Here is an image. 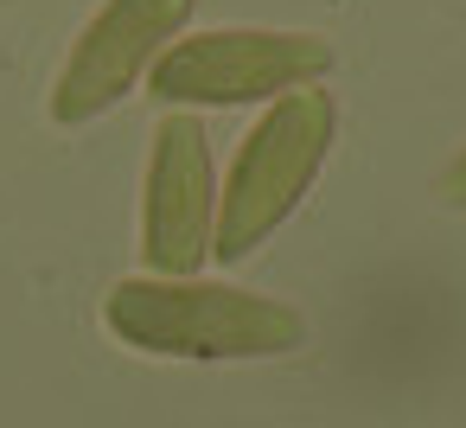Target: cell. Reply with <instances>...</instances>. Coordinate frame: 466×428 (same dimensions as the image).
Returning <instances> with one entry per match:
<instances>
[{
    "instance_id": "4",
    "label": "cell",
    "mask_w": 466,
    "mask_h": 428,
    "mask_svg": "<svg viewBox=\"0 0 466 428\" xmlns=\"http://www.w3.org/2000/svg\"><path fill=\"white\" fill-rule=\"evenodd\" d=\"M186 20L192 0H103L65 52V71L52 84V122L84 128L109 116L122 97H135L160 52L186 33Z\"/></svg>"
},
{
    "instance_id": "3",
    "label": "cell",
    "mask_w": 466,
    "mask_h": 428,
    "mask_svg": "<svg viewBox=\"0 0 466 428\" xmlns=\"http://www.w3.org/2000/svg\"><path fill=\"white\" fill-rule=\"evenodd\" d=\"M326 71H332V39L319 33L211 26L173 39L147 71V90L173 109H237V103H275L288 90H307Z\"/></svg>"
},
{
    "instance_id": "2",
    "label": "cell",
    "mask_w": 466,
    "mask_h": 428,
    "mask_svg": "<svg viewBox=\"0 0 466 428\" xmlns=\"http://www.w3.org/2000/svg\"><path fill=\"white\" fill-rule=\"evenodd\" d=\"M332 135H339V109L319 84L268 103V116L243 135V148L230 160V179L218 192V237H211L218 262L256 256L300 211V199L313 192V179L332 154Z\"/></svg>"
},
{
    "instance_id": "5",
    "label": "cell",
    "mask_w": 466,
    "mask_h": 428,
    "mask_svg": "<svg viewBox=\"0 0 466 428\" xmlns=\"http://www.w3.org/2000/svg\"><path fill=\"white\" fill-rule=\"evenodd\" d=\"M218 237V167L198 116H167L154 128L141 186V262L147 275H198Z\"/></svg>"
},
{
    "instance_id": "1",
    "label": "cell",
    "mask_w": 466,
    "mask_h": 428,
    "mask_svg": "<svg viewBox=\"0 0 466 428\" xmlns=\"http://www.w3.org/2000/svg\"><path fill=\"white\" fill-rule=\"evenodd\" d=\"M109 332L128 352L147 358H192V364H224V358H288L307 345V313L237 288V281H198V275H128L103 301Z\"/></svg>"
},
{
    "instance_id": "6",
    "label": "cell",
    "mask_w": 466,
    "mask_h": 428,
    "mask_svg": "<svg viewBox=\"0 0 466 428\" xmlns=\"http://www.w3.org/2000/svg\"><path fill=\"white\" fill-rule=\"evenodd\" d=\"M441 199H447V205H460V211H466V148H460V154H453V167H447V173H441Z\"/></svg>"
}]
</instances>
